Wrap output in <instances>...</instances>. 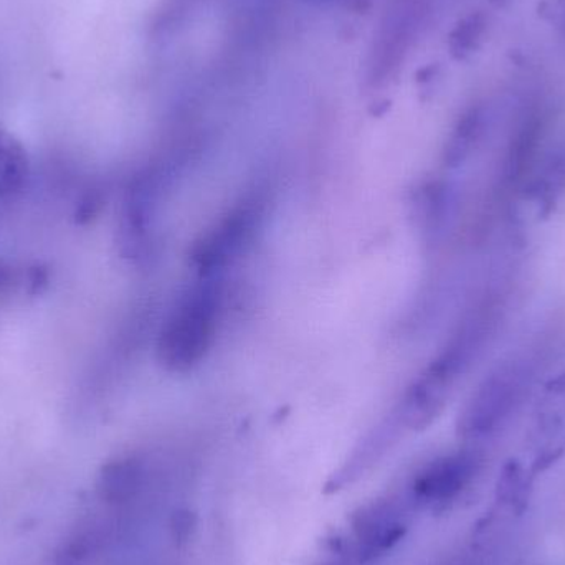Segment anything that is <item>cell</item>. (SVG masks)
<instances>
[{
    "mask_svg": "<svg viewBox=\"0 0 565 565\" xmlns=\"http://www.w3.org/2000/svg\"><path fill=\"white\" fill-rule=\"evenodd\" d=\"M497 321V308L487 305L458 326L402 397L395 414L402 427L425 430L440 417L465 375L483 354Z\"/></svg>",
    "mask_w": 565,
    "mask_h": 565,
    "instance_id": "6da1fadb",
    "label": "cell"
},
{
    "mask_svg": "<svg viewBox=\"0 0 565 565\" xmlns=\"http://www.w3.org/2000/svg\"><path fill=\"white\" fill-rule=\"evenodd\" d=\"M224 315V288L215 277L192 285L179 296L162 322L156 354L166 371H194L214 348Z\"/></svg>",
    "mask_w": 565,
    "mask_h": 565,
    "instance_id": "7a4b0ae2",
    "label": "cell"
},
{
    "mask_svg": "<svg viewBox=\"0 0 565 565\" xmlns=\"http://www.w3.org/2000/svg\"><path fill=\"white\" fill-rule=\"evenodd\" d=\"M531 359L511 358L488 372L465 404L458 431L471 444L497 437L520 411L534 382Z\"/></svg>",
    "mask_w": 565,
    "mask_h": 565,
    "instance_id": "3957f363",
    "label": "cell"
},
{
    "mask_svg": "<svg viewBox=\"0 0 565 565\" xmlns=\"http://www.w3.org/2000/svg\"><path fill=\"white\" fill-rule=\"evenodd\" d=\"M264 214V199L258 195H248L235 204L195 244L194 262L199 270L205 277H215L217 271L232 264L254 241Z\"/></svg>",
    "mask_w": 565,
    "mask_h": 565,
    "instance_id": "277c9868",
    "label": "cell"
},
{
    "mask_svg": "<svg viewBox=\"0 0 565 565\" xmlns=\"http://www.w3.org/2000/svg\"><path fill=\"white\" fill-rule=\"evenodd\" d=\"M527 447L534 475L550 470L565 455V369L541 391L527 434Z\"/></svg>",
    "mask_w": 565,
    "mask_h": 565,
    "instance_id": "5b68a950",
    "label": "cell"
},
{
    "mask_svg": "<svg viewBox=\"0 0 565 565\" xmlns=\"http://www.w3.org/2000/svg\"><path fill=\"white\" fill-rule=\"evenodd\" d=\"M480 468V451L463 448L430 461L415 478L412 490L420 503L447 507L473 483Z\"/></svg>",
    "mask_w": 565,
    "mask_h": 565,
    "instance_id": "8992f818",
    "label": "cell"
},
{
    "mask_svg": "<svg viewBox=\"0 0 565 565\" xmlns=\"http://www.w3.org/2000/svg\"><path fill=\"white\" fill-rule=\"evenodd\" d=\"M154 201V185L149 178L136 179L126 192L119 224V245L126 257L139 258L145 255L149 245Z\"/></svg>",
    "mask_w": 565,
    "mask_h": 565,
    "instance_id": "52a82bcc",
    "label": "cell"
},
{
    "mask_svg": "<svg viewBox=\"0 0 565 565\" xmlns=\"http://www.w3.org/2000/svg\"><path fill=\"white\" fill-rule=\"evenodd\" d=\"M523 184L524 195L540 215H550L565 194V142L533 164Z\"/></svg>",
    "mask_w": 565,
    "mask_h": 565,
    "instance_id": "ba28073f",
    "label": "cell"
},
{
    "mask_svg": "<svg viewBox=\"0 0 565 565\" xmlns=\"http://www.w3.org/2000/svg\"><path fill=\"white\" fill-rule=\"evenodd\" d=\"M404 523L394 503L367 508L355 523L362 557H375L391 550L404 536Z\"/></svg>",
    "mask_w": 565,
    "mask_h": 565,
    "instance_id": "9c48e42d",
    "label": "cell"
},
{
    "mask_svg": "<svg viewBox=\"0 0 565 565\" xmlns=\"http://www.w3.org/2000/svg\"><path fill=\"white\" fill-rule=\"evenodd\" d=\"M146 484V465L138 457H122L103 467L98 478L99 497L109 504L135 500Z\"/></svg>",
    "mask_w": 565,
    "mask_h": 565,
    "instance_id": "30bf717a",
    "label": "cell"
},
{
    "mask_svg": "<svg viewBox=\"0 0 565 565\" xmlns=\"http://www.w3.org/2000/svg\"><path fill=\"white\" fill-rule=\"evenodd\" d=\"M488 128V109L473 105L455 122L444 148V164L455 169L463 166L480 148Z\"/></svg>",
    "mask_w": 565,
    "mask_h": 565,
    "instance_id": "8fae6325",
    "label": "cell"
},
{
    "mask_svg": "<svg viewBox=\"0 0 565 565\" xmlns=\"http://www.w3.org/2000/svg\"><path fill=\"white\" fill-rule=\"evenodd\" d=\"M457 195L454 188L444 181L428 182L422 188L417 201V217L422 231L430 237H438L454 221Z\"/></svg>",
    "mask_w": 565,
    "mask_h": 565,
    "instance_id": "7c38bea8",
    "label": "cell"
},
{
    "mask_svg": "<svg viewBox=\"0 0 565 565\" xmlns=\"http://www.w3.org/2000/svg\"><path fill=\"white\" fill-rule=\"evenodd\" d=\"M534 471L523 461L508 460L501 468L494 488V500L498 508L511 516H521L530 507L533 494Z\"/></svg>",
    "mask_w": 565,
    "mask_h": 565,
    "instance_id": "4fadbf2b",
    "label": "cell"
},
{
    "mask_svg": "<svg viewBox=\"0 0 565 565\" xmlns=\"http://www.w3.org/2000/svg\"><path fill=\"white\" fill-rule=\"evenodd\" d=\"M29 179V159L19 141L0 131V198L22 191Z\"/></svg>",
    "mask_w": 565,
    "mask_h": 565,
    "instance_id": "5bb4252c",
    "label": "cell"
},
{
    "mask_svg": "<svg viewBox=\"0 0 565 565\" xmlns=\"http://www.w3.org/2000/svg\"><path fill=\"white\" fill-rule=\"evenodd\" d=\"M487 29V19L483 13H470L458 22L450 33L451 56L457 60L467 58L480 45L481 36Z\"/></svg>",
    "mask_w": 565,
    "mask_h": 565,
    "instance_id": "9a60e30c",
    "label": "cell"
},
{
    "mask_svg": "<svg viewBox=\"0 0 565 565\" xmlns=\"http://www.w3.org/2000/svg\"><path fill=\"white\" fill-rule=\"evenodd\" d=\"M20 288L25 289L30 295L29 271L22 274V271L17 270L13 265L0 260V298L12 296L13 292L19 291Z\"/></svg>",
    "mask_w": 565,
    "mask_h": 565,
    "instance_id": "2e32d148",
    "label": "cell"
},
{
    "mask_svg": "<svg viewBox=\"0 0 565 565\" xmlns=\"http://www.w3.org/2000/svg\"><path fill=\"white\" fill-rule=\"evenodd\" d=\"M103 207V198L98 191H89L83 195L82 201L76 205L75 218L78 224H88L92 218L99 214Z\"/></svg>",
    "mask_w": 565,
    "mask_h": 565,
    "instance_id": "e0dca14e",
    "label": "cell"
},
{
    "mask_svg": "<svg viewBox=\"0 0 565 565\" xmlns=\"http://www.w3.org/2000/svg\"><path fill=\"white\" fill-rule=\"evenodd\" d=\"M86 550L83 544H68L60 551L55 565H85Z\"/></svg>",
    "mask_w": 565,
    "mask_h": 565,
    "instance_id": "ac0fdd59",
    "label": "cell"
},
{
    "mask_svg": "<svg viewBox=\"0 0 565 565\" xmlns=\"http://www.w3.org/2000/svg\"><path fill=\"white\" fill-rule=\"evenodd\" d=\"M493 2L500 3L503 2V0H493Z\"/></svg>",
    "mask_w": 565,
    "mask_h": 565,
    "instance_id": "d6986e66",
    "label": "cell"
},
{
    "mask_svg": "<svg viewBox=\"0 0 565 565\" xmlns=\"http://www.w3.org/2000/svg\"><path fill=\"white\" fill-rule=\"evenodd\" d=\"M315 2H316V0H315Z\"/></svg>",
    "mask_w": 565,
    "mask_h": 565,
    "instance_id": "ffe728a7",
    "label": "cell"
}]
</instances>
